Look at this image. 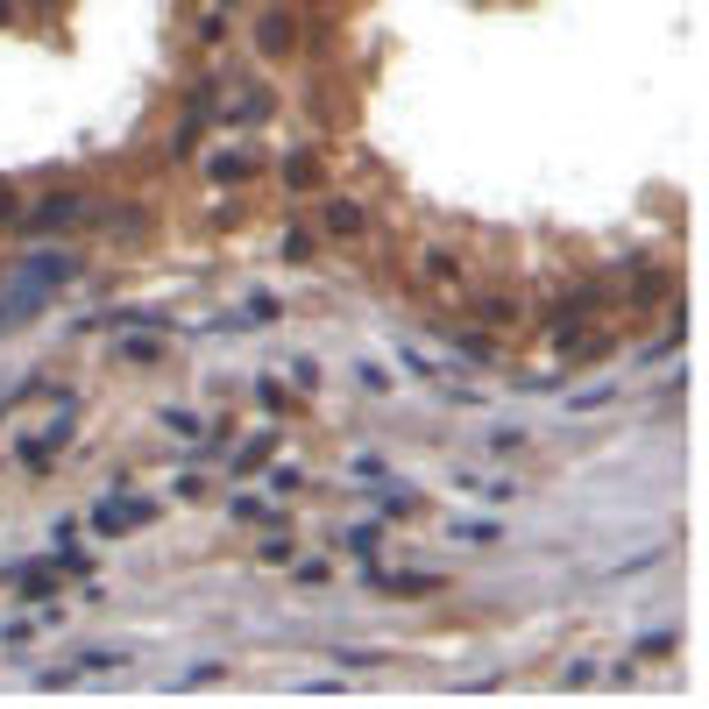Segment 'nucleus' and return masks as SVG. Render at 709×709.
<instances>
[{"label": "nucleus", "instance_id": "f257e3e1", "mask_svg": "<svg viewBox=\"0 0 709 709\" xmlns=\"http://www.w3.org/2000/svg\"><path fill=\"white\" fill-rule=\"evenodd\" d=\"M71 220H86V199H78V192H50V199L22 206V227L29 234H64Z\"/></svg>", "mask_w": 709, "mask_h": 709}, {"label": "nucleus", "instance_id": "f03ea898", "mask_svg": "<svg viewBox=\"0 0 709 709\" xmlns=\"http://www.w3.org/2000/svg\"><path fill=\"white\" fill-rule=\"evenodd\" d=\"M142 518H156V504H142V497H135V504H100V511H93V532H128V525H142Z\"/></svg>", "mask_w": 709, "mask_h": 709}, {"label": "nucleus", "instance_id": "7ed1b4c3", "mask_svg": "<svg viewBox=\"0 0 709 709\" xmlns=\"http://www.w3.org/2000/svg\"><path fill=\"white\" fill-rule=\"evenodd\" d=\"M327 234L355 242V234H362V206H355V199H327Z\"/></svg>", "mask_w": 709, "mask_h": 709}, {"label": "nucleus", "instance_id": "20e7f679", "mask_svg": "<svg viewBox=\"0 0 709 709\" xmlns=\"http://www.w3.org/2000/svg\"><path fill=\"white\" fill-rule=\"evenodd\" d=\"M256 36H263V50H270V57H284V50H291V15H263V22H256Z\"/></svg>", "mask_w": 709, "mask_h": 709}, {"label": "nucleus", "instance_id": "39448f33", "mask_svg": "<svg viewBox=\"0 0 709 709\" xmlns=\"http://www.w3.org/2000/svg\"><path fill=\"white\" fill-rule=\"evenodd\" d=\"M355 383L369 390V398H390V390H398V383H390V369H383V362H369V355L355 362Z\"/></svg>", "mask_w": 709, "mask_h": 709}, {"label": "nucleus", "instance_id": "423d86ee", "mask_svg": "<svg viewBox=\"0 0 709 709\" xmlns=\"http://www.w3.org/2000/svg\"><path fill=\"white\" fill-rule=\"evenodd\" d=\"M284 185H291V192H305V185H320V156H305V149H298L291 164H284Z\"/></svg>", "mask_w": 709, "mask_h": 709}, {"label": "nucleus", "instance_id": "0eeeda50", "mask_svg": "<svg viewBox=\"0 0 709 709\" xmlns=\"http://www.w3.org/2000/svg\"><path fill=\"white\" fill-rule=\"evenodd\" d=\"M78 667H86V674H114V667H128V653L121 646H93V653H78Z\"/></svg>", "mask_w": 709, "mask_h": 709}, {"label": "nucleus", "instance_id": "6e6552de", "mask_svg": "<svg viewBox=\"0 0 709 709\" xmlns=\"http://www.w3.org/2000/svg\"><path fill=\"white\" fill-rule=\"evenodd\" d=\"M376 546H383V525H355V532H348V554H362V561H369Z\"/></svg>", "mask_w": 709, "mask_h": 709}, {"label": "nucleus", "instance_id": "1a4fd4ad", "mask_svg": "<svg viewBox=\"0 0 709 709\" xmlns=\"http://www.w3.org/2000/svg\"><path fill=\"white\" fill-rule=\"evenodd\" d=\"M234 518H249V525H277V511L263 497H234Z\"/></svg>", "mask_w": 709, "mask_h": 709}, {"label": "nucleus", "instance_id": "9d476101", "mask_svg": "<svg viewBox=\"0 0 709 709\" xmlns=\"http://www.w3.org/2000/svg\"><path fill=\"white\" fill-rule=\"evenodd\" d=\"M383 589H390V596H426L433 575H383Z\"/></svg>", "mask_w": 709, "mask_h": 709}, {"label": "nucleus", "instance_id": "9b49d317", "mask_svg": "<svg viewBox=\"0 0 709 709\" xmlns=\"http://www.w3.org/2000/svg\"><path fill=\"white\" fill-rule=\"evenodd\" d=\"M419 270H426L433 284H454V256H447V249H433V256H419Z\"/></svg>", "mask_w": 709, "mask_h": 709}, {"label": "nucleus", "instance_id": "f8f14e48", "mask_svg": "<svg viewBox=\"0 0 709 709\" xmlns=\"http://www.w3.org/2000/svg\"><path fill=\"white\" fill-rule=\"evenodd\" d=\"M405 369H412V376H426V383H440V376H447V369H440L426 348H405Z\"/></svg>", "mask_w": 709, "mask_h": 709}, {"label": "nucleus", "instance_id": "ddd939ff", "mask_svg": "<svg viewBox=\"0 0 709 709\" xmlns=\"http://www.w3.org/2000/svg\"><path fill=\"white\" fill-rule=\"evenodd\" d=\"M610 398H617V390L596 383V390H582V398H568V412H596V405H610Z\"/></svg>", "mask_w": 709, "mask_h": 709}, {"label": "nucleus", "instance_id": "4468645a", "mask_svg": "<svg viewBox=\"0 0 709 709\" xmlns=\"http://www.w3.org/2000/svg\"><path fill=\"white\" fill-rule=\"evenodd\" d=\"M213 178H220V185H234V178H249V156H220V164H213Z\"/></svg>", "mask_w": 709, "mask_h": 709}, {"label": "nucleus", "instance_id": "2eb2a0df", "mask_svg": "<svg viewBox=\"0 0 709 709\" xmlns=\"http://www.w3.org/2000/svg\"><path fill=\"white\" fill-rule=\"evenodd\" d=\"M383 511H390V518H405V511H419V497H412V490H383Z\"/></svg>", "mask_w": 709, "mask_h": 709}, {"label": "nucleus", "instance_id": "dca6fc26", "mask_svg": "<svg viewBox=\"0 0 709 709\" xmlns=\"http://www.w3.org/2000/svg\"><path fill=\"white\" fill-rule=\"evenodd\" d=\"M518 447H525V433H518V426H504V433H490V454H518Z\"/></svg>", "mask_w": 709, "mask_h": 709}, {"label": "nucleus", "instance_id": "f3484780", "mask_svg": "<svg viewBox=\"0 0 709 709\" xmlns=\"http://www.w3.org/2000/svg\"><path fill=\"white\" fill-rule=\"evenodd\" d=\"M57 568H64V575H86V568H93V554H78V546H64V554H57Z\"/></svg>", "mask_w": 709, "mask_h": 709}, {"label": "nucleus", "instance_id": "a211bd4d", "mask_svg": "<svg viewBox=\"0 0 709 709\" xmlns=\"http://www.w3.org/2000/svg\"><path fill=\"white\" fill-rule=\"evenodd\" d=\"M270 447H277V440H270V433H263V440H256V447H242V468H263V461H270Z\"/></svg>", "mask_w": 709, "mask_h": 709}, {"label": "nucleus", "instance_id": "6ab92c4d", "mask_svg": "<svg viewBox=\"0 0 709 709\" xmlns=\"http://www.w3.org/2000/svg\"><path fill=\"white\" fill-rule=\"evenodd\" d=\"M8 220H22V199H15L8 185H0V227H8Z\"/></svg>", "mask_w": 709, "mask_h": 709}, {"label": "nucleus", "instance_id": "aec40b11", "mask_svg": "<svg viewBox=\"0 0 709 709\" xmlns=\"http://www.w3.org/2000/svg\"><path fill=\"white\" fill-rule=\"evenodd\" d=\"M220 8H227V0H220Z\"/></svg>", "mask_w": 709, "mask_h": 709}]
</instances>
